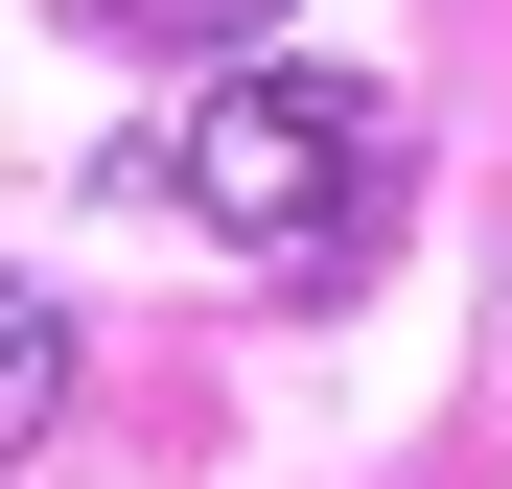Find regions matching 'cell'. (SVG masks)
Returning a JSON list of instances; mask_svg holds the SVG:
<instances>
[{
    "label": "cell",
    "mask_w": 512,
    "mask_h": 489,
    "mask_svg": "<svg viewBox=\"0 0 512 489\" xmlns=\"http://www.w3.org/2000/svg\"><path fill=\"white\" fill-rule=\"evenodd\" d=\"M94 24H210V47H233V24H280V0H94Z\"/></svg>",
    "instance_id": "3957f363"
},
{
    "label": "cell",
    "mask_w": 512,
    "mask_h": 489,
    "mask_svg": "<svg viewBox=\"0 0 512 489\" xmlns=\"http://www.w3.org/2000/svg\"><path fill=\"white\" fill-rule=\"evenodd\" d=\"M140 187H187L256 280H350L396 233V94H350V70H233V94H187V140H140Z\"/></svg>",
    "instance_id": "6da1fadb"
},
{
    "label": "cell",
    "mask_w": 512,
    "mask_h": 489,
    "mask_svg": "<svg viewBox=\"0 0 512 489\" xmlns=\"http://www.w3.org/2000/svg\"><path fill=\"white\" fill-rule=\"evenodd\" d=\"M47 396H70V326H47V280H0V443H47Z\"/></svg>",
    "instance_id": "7a4b0ae2"
}]
</instances>
